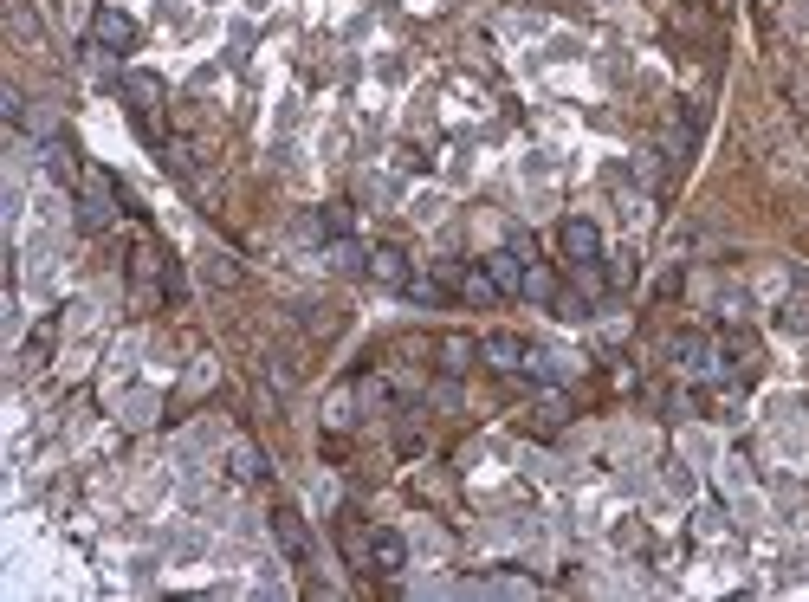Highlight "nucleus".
Here are the masks:
<instances>
[{"instance_id":"nucleus-10","label":"nucleus","mask_w":809,"mask_h":602,"mask_svg":"<svg viewBox=\"0 0 809 602\" xmlns=\"http://www.w3.org/2000/svg\"><path fill=\"white\" fill-rule=\"evenodd\" d=\"M259 473H266V460L253 447H233V480H259Z\"/></svg>"},{"instance_id":"nucleus-3","label":"nucleus","mask_w":809,"mask_h":602,"mask_svg":"<svg viewBox=\"0 0 809 602\" xmlns=\"http://www.w3.org/2000/svg\"><path fill=\"white\" fill-rule=\"evenodd\" d=\"M91 33H98V46H111V52H130L136 46V20H130V13H117V7H104L98 20H91Z\"/></svg>"},{"instance_id":"nucleus-1","label":"nucleus","mask_w":809,"mask_h":602,"mask_svg":"<svg viewBox=\"0 0 809 602\" xmlns=\"http://www.w3.org/2000/svg\"><path fill=\"white\" fill-rule=\"evenodd\" d=\"M557 240H564L570 266H596V259H602V234L589 221H564V234H557Z\"/></svg>"},{"instance_id":"nucleus-5","label":"nucleus","mask_w":809,"mask_h":602,"mask_svg":"<svg viewBox=\"0 0 809 602\" xmlns=\"http://www.w3.org/2000/svg\"><path fill=\"white\" fill-rule=\"evenodd\" d=\"M369 272H376L382 285H395V292H408V279H415V272H408V259L395 253V246H376V253H369Z\"/></svg>"},{"instance_id":"nucleus-2","label":"nucleus","mask_w":809,"mask_h":602,"mask_svg":"<svg viewBox=\"0 0 809 602\" xmlns=\"http://www.w3.org/2000/svg\"><path fill=\"white\" fill-rule=\"evenodd\" d=\"M369 564H376L382 577H395V570L408 564V544H402V531H389V525H382V531H369Z\"/></svg>"},{"instance_id":"nucleus-6","label":"nucleus","mask_w":809,"mask_h":602,"mask_svg":"<svg viewBox=\"0 0 809 602\" xmlns=\"http://www.w3.org/2000/svg\"><path fill=\"white\" fill-rule=\"evenodd\" d=\"M479 357H486L492 369H518V363H525V344H518L512 331H492L486 344H479Z\"/></svg>"},{"instance_id":"nucleus-4","label":"nucleus","mask_w":809,"mask_h":602,"mask_svg":"<svg viewBox=\"0 0 809 602\" xmlns=\"http://www.w3.org/2000/svg\"><path fill=\"white\" fill-rule=\"evenodd\" d=\"M272 531H279V544H285V557H292V564H305V557H311V538H305V518H298L292 505H279V512H272Z\"/></svg>"},{"instance_id":"nucleus-9","label":"nucleus","mask_w":809,"mask_h":602,"mask_svg":"<svg viewBox=\"0 0 809 602\" xmlns=\"http://www.w3.org/2000/svg\"><path fill=\"white\" fill-rule=\"evenodd\" d=\"M441 357H447V363H441L447 376H460V369L479 357V344H466V337H447V344H441Z\"/></svg>"},{"instance_id":"nucleus-11","label":"nucleus","mask_w":809,"mask_h":602,"mask_svg":"<svg viewBox=\"0 0 809 602\" xmlns=\"http://www.w3.org/2000/svg\"><path fill=\"white\" fill-rule=\"evenodd\" d=\"M104 221H111V195L91 188V195H85V227H104Z\"/></svg>"},{"instance_id":"nucleus-7","label":"nucleus","mask_w":809,"mask_h":602,"mask_svg":"<svg viewBox=\"0 0 809 602\" xmlns=\"http://www.w3.org/2000/svg\"><path fill=\"white\" fill-rule=\"evenodd\" d=\"M486 272L499 279V292H525V266H518V253H492Z\"/></svg>"},{"instance_id":"nucleus-8","label":"nucleus","mask_w":809,"mask_h":602,"mask_svg":"<svg viewBox=\"0 0 809 602\" xmlns=\"http://www.w3.org/2000/svg\"><path fill=\"white\" fill-rule=\"evenodd\" d=\"M201 279H208V285H240V266H233V253H208V259H201Z\"/></svg>"}]
</instances>
